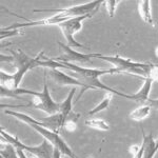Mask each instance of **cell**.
I'll return each mask as SVG.
<instances>
[{"instance_id": "obj_10", "label": "cell", "mask_w": 158, "mask_h": 158, "mask_svg": "<svg viewBox=\"0 0 158 158\" xmlns=\"http://www.w3.org/2000/svg\"><path fill=\"white\" fill-rule=\"evenodd\" d=\"M70 18L62 14H56V15H52V16L48 17V18L41 19V20H35V21H32V20L25 19L24 22H21V23H13L10 27H4L6 30H23L27 29V27H47V25H59L62 22L67 21Z\"/></svg>"}, {"instance_id": "obj_21", "label": "cell", "mask_w": 158, "mask_h": 158, "mask_svg": "<svg viewBox=\"0 0 158 158\" xmlns=\"http://www.w3.org/2000/svg\"><path fill=\"white\" fill-rule=\"evenodd\" d=\"M148 78L152 79L153 82H158V65L157 64L153 63L152 69H151V71H150L149 77Z\"/></svg>"}, {"instance_id": "obj_8", "label": "cell", "mask_w": 158, "mask_h": 158, "mask_svg": "<svg viewBox=\"0 0 158 158\" xmlns=\"http://www.w3.org/2000/svg\"><path fill=\"white\" fill-rule=\"evenodd\" d=\"M104 1H99V0H93L85 3H81L78 6H73L69 7H63V9H40L34 10L35 13H56V14H62L69 18H74V17L83 16L91 13H97L101 4Z\"/></svg>"}, {"instance_id": "obj_12", "label": "cell", "mask_w": 158, "mask_h": 158, "mask_svg": "<svg viewBox=\"0 0 158 158\" xmlns=\"http://www.w3.org/2000/svg\"><path fill=\"white\" fill-rule=\"evenodd\" d=\"M153 83L154 82H153L152 79L144 78V82L141 88L134 94H127L126 99L134 100V101L141 102V103H147V101L149 100V95H150V92H151Z\"/></svg>"}, {"instance_id": "obj_13", "label": "cell", "mask_w": 158, "mask_h": 158, "mask_svg": "<svg viewBox=\"0 0 158 158\" xmlns=\"http://www.w3.org/2000/svg\"><path fill=\"white\" fill-rule=\"evenodd\" d=\"M152 2L150 0H142L138 1V13L146 23L154 25V19L152 16V10H151Z\"/></svg>"}, {"instance_id": "obj_9", "label": "cell", "mask_w": 158, "mask_h": 158, "mask_svg": "<svg viewBox=\"0 0 158 158\" xmlns=\"http://www.w3.org/2000/svg\"><path fill=\"white\" fill-rule=\"evenodd\" d=\"M61 54L58 57L53 58L56 61L59 62H80V63H90L92 58H97L99 53H91V54H83V53L77 52L68 44H64L62 42H58Z\"/></svg>"}, {"instance_id": "obj_14", "label": "cell", "mask_w": 158, "mask_h": 158, "mask_svg": "<svg viewBox=\"0 0 158 158\" xmlns=\"http://www.w3.org/2000/svg\"><path fill=\"white\" fill-rule=\"evenodd\" d=\"M75 88L71 89L70 90V93H69L68 97L60 102V106H59V112L58 113L60 114L61 116L63 117L64 119H68V117L70 116L71 112H72V109H73V99H74V95H75Z\"/></svg>"}, {"instance_id": "obj_5", "label": "cell", "mask_w": 158, "mask_h": 158, "mask_svg": "<svg viewBox=\"0 0 158 158\" xmlns=\"http://www.w3.org/2000/svg\"><path fill=\"white\" fill-rule=\"evenodd\" d=\"M14 94L17 96L20 95H33V100L30 103V106H34L35 109L40 110V111L47 113L48 115H54V114L59 112L60 103H57L52 98L49 90V86L47 83V79L44 78V83H43V90L41 92H35L30 90H24V89H18L15 90Z\"/></svg>"}, {"instance_id": "obj_1", "label": "cell", "mask_w": 158, "mask_h": 158, "mask_svg": "<svg viewBox=\"0 0 158 158\" xmlns=\"http://www.w3.org/2000/svg\"><path fill=\"white\" fill-rule=\"evenodd\" d=\"M40 67L49 68V69H63L68 70L71 73H73V77L78 79L80 82H82L85 85L88 90H103L106 91V93H112L114 95L120 96L122 98H126L127 94L122 93L120 91L114 90L110 88L103 82L100 81V77L103 75H114V74H119L118 70L115 68H111L108 70H99V69H92V68H85L77 65L75 63L70 62H59L56 61L53 58H48L47 56H43Z\"/></svg>"}, {"instance_id": "obj_15", "label": "cell", "mask_w": 158, "mask_h": 158, "mask_svg": "<svg viewBox=\"0 0 158 158\" xmlns=\"http://www.w3.org/2000/svg\"><path fill=\"white\" fill-rule=\"evenodd\" d=\"M151 110L152 108L149 104L143 103L142 106L136 108L134 111H132L131 113H130V118L135 121H141L149 117V115L151 114Z\"/></svg>"}, {"instance_id": "obj_17", "label": "cell", "mask_w": 158, "mask_h": 158, "mask_svg": "<svg viewBox=\"0 0 158 158\" xmlns=\"http://www.w3.org/2000/svg\"><path fill=\"white\" fill-rule=\"evenodd\" d=\"M0 155L2 158H19L17 149L13 144L9 142H1V147H0Z\"/></svg>"}, {"instance_id": "obj_22", "label": "cell", "mask_w": 158, "mask_h": 158, "mask_svg": "<svg viewBox=\"0 0 158 158\" xmlns=\"http://www.w3.org/2000/svg\"><path fill=\"white\" fill-rule=\"evenodd\" d=\"M63 128L65 129V131L68 132H74L77 128V126H76V121H74L73 119H71V120H69L67 119V121H65L64 123V127Z\"/></svg>"}, {"instance_id": "obj_25", "label": "cell", "mask_w": 158, "mask_h": 158, "mask_svg": "<svg viewBox=\"0 0 158 158\" xmlns=\"http://www.w3.org/2000/svg\"><path fill=\"white\" fill-rule=\"evenodd\" d=\"M155 55H156L157 57H158V47L156 48V50H155Z\"/></svg>"}, {"instance_id": "obj_3", "label": "cell", "mask_w": 158, "mask_h": 158, "mask_svg": "<svg viewBox=\"0 0 158 158\" xmlns=\"http://www.w3.org/2000/svg\"><path fill=\"white\" fill-rule=\"evenodd\" d=\"M6 114L15 117V118L19 119L20 121L27 123V126L31 127L33 130H35L37 133H39L41 135L45 140H48L53 147L59 150L62 155L68 156L70 158H78L77 155L74 153L73 150L71 149V147L69 146L67 143V141L60 136L59 133H57V132H55V131H52V130L45 128V127L39 126L36 122V119L33 118L32 116L27 115V114H24V113H21V112L12 111V110H6Z\"/></svg>"}, {"instance_id": "obj_23", "label": "cell", "mask_w": 158, "mask_h": 158, "mask_svg": "<svg viewBox=\"0 0 158 158\" xmlns=\"http://www.w3.org/2000/svg\"><path fill=\"white\" fill-rule=\"evenodd\" d=\"M147 104H149L152 109L158 110V98L157 99H151L149 98V100L147 101Z\"/></svg>"}, {"instance_id": "obj_24", "label": "cell", "mask_w": 158, "mask_h": 158, "mask_svg": "<svg viewBox=\"0 0 158 158\" xmlns=\"http://www.w3.org/2000/svg\"><path fill=\"white\" fill-rule=\"evenodd\" d=\"M61 156H62V154H61V152H60L58 149H56V148H54V153H53V158H61Z\"/></svg>"}, {"instance_id": "obj_16", "label": "cell", "mask_w": 158, "mask_h": 158, "mask_svg": "<svg viewBox=\"0 0 158 158\" xmlns=\"http://www.w3.org/2000/svg\"><path fill=\"white\" fill-rule=\"evenodd\" d=\"M113 95H114V94H112V93H106L102 100H101L100 102L97 104V106H94V108L92 109L90 112H89V115L94 116V115H96V114L100 113V112L106 111V110L110 106V103H111V101H112Z\"/></svg>"}, {"instance_id": "obj_11", "label": "cell", "mask_w": 158, "mask_h": 158, "mask_svg": "<svg viewBox=\"0 0 158 158\" xmlns=\"http://www.w3.org/2000/svg\"><path fill=\"white\" fill-rule=\"evenodd\" d=\"M49 75H50V77L52 78V80L58 85L81 86L82 89H81L80 94H79V96L77 97V99H76L77 101L80 99V97L82 96V94L85 93V91H88V89L85 88V85H83L82 82H80L78 79H76L75 77H73V76H70V75H68V74H65L64 72H62L60 69H50Z\"/></svg>"}, {"instance_id": "obj_7", "label": "cell", "mask_w": 158, "mask_h": 158, "mask_svg": "<svg viewBox=\"0 0 158 158\" xmlns=\"http://www.w3.org/2000/svg\"><path fill=\"white\" fill-rule=\"evenodd\" d=\"M95 14L96 13H91V14H86L83 15V16L74 17V18H70L67 21L59 24V27L61 29L63 37L65 38V42H67L69 47H71L72 49H89L88 47L83 45L82 43L76 41L75 38H74V35L82 29V23L85 20L92 18Z\"/></svg>"}, {"instance_id": "obj_20", "label": "cell", "mask_w": 158, "mask_h": 158, "mask_svg": "<svg viewBox=\"0 0 158 158\" xmlns=\"http://www.w3.org/2000/svg\"><path fill=\"white\" fill-rule=\"evenodd\" d=\"M21 31L22 30H6L4 27L1 29V40L6 39V38H10V37H14V36H18V35H21Z\"/></svg>"}, {"instance_id": "obj_18", "label": "cell", "mask_w": 158, "mask_h": 158, "mask_svg": "<svg viewBox=\"0 0 158 158\" xmlns=\"http://www.w3.org/2000/svg\"><path fill=\"white\" fill-rule=\"evenodd\" d=\"M85 126L89 127V128L98 130V131H109L110 130V126L109 123L103 119H99V118H91L85 120Z\"/></svg>"}, {"instance_id": "obj_4", "label": "cell", "mask_w": 158, "mask_h": 158, "mask_svg": "<svg viewBox=\"0 0 158 158\" xmlns=\"http://www.w3.org/2000/svg\"><path fill=\"white\" fill-rule=\"evenodd\" d=\"M98 59L111 63L113 68L118 70L119 74H130V75H136L140 76L142 78L149 77L150 71L152 69L153 63H143V62H137L133 61L129 58H123L119 55L114 56H104L102 54L98 55Z\"/></svg>"}, {"instance_id": "obj_2", "label": "cell", "mask_w": 158, "mask_h": 158, "mask_svg": "<svg viewBox=\"0 0 158 158\" xmlns=\"http://www.w3.org/2000/svg\"><path fill=\"white\" fill-rule=\"evenodd\" d=\"M10 53L13 57L12 64L16 68V71L13 74L6 73L3 70L0 71V85L1 88L15 91L19 89L25 74L33 69L40 67V62L44 56V52L41 51L35 57H30L21 50H10Z\"/></svg>"}, {"instance_id": "obj_6", "label": "cell", "mask_w": 158, "mask_h": 158, "mask_svg": "<svg viewBox=\"0 0 158 158\" xmlns=\"http://www.w3.org/2000/svg\"><path fill=\"white\" fill-rule=\"evenodd\" d=\"M1 138L2 141L9 142V143L13 144L16 149H20L24 152L30 153V154L34 155L37 158H53L54 147L45 139L38 146H27V144L23 143L18 137L7 133L3 129H1Z\"/></svg>"}, {"instance_id": "obj_19", "label": "cell", "mask_w": 158, "mask_h": 158, "mask_svg": "<svg viewBox=\"0 0 158 158\" xmlns=\"http://www.w3.org/2000/svg\"><path fill=\"white\" fill-rule=\"evenodd\" d=\"M106 3V11L109 13V16L111 18H113L115 16V13H116V7L120 3L119 0H109V1H104Z\"/></svg>"}]
</instances>
